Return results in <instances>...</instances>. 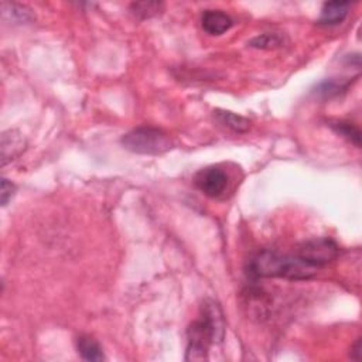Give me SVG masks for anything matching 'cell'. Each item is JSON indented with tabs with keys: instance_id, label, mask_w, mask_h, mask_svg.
Listing matches in <instances>:
<instances>
[{
	"instance_id": "6da1fadb",
	"label": "cell",
	"mask_w": 362,
	"mask_h": 362,
	"mask_svg": "<svg viewBox=\"0 0 362 362\" xmlns=\"http://www.w3.org/2000/svg\"><path fill=\"white\" fill-rule=\"evenodd\" d=\"M225 334V320L218 303L207 299L201 306L199 318L188 327L187 331V361L208 359L210 347L221 343Z\"/></svg>"
},
{
	"instance_id": "7a4b0ae2",
	"label": "cell",
	"mask_w": 362,
	"mask_h": 362,
	"mask_svg": "<svg viewBox=\"0 0 362 362\" xmlns=\"http://www.w3.org/2000/svg\"><path fill=\"white\" fill-rule=\"evenodd\" d=\"M320 270L304 262L297 255H283L265 249L254 255L247 266V273L254 279L281 277L289 280H307Z\"/></svg>"
},
{
	"instance_id": "3957f363",
	"label": "cell",
	"mask_w": 362,
	"mask_h": 362,
	"mask_svg": "<svg viewBox=\"0 0 362 362\" xmlns=\"http://www.w3.org/2000/svg\"><path fill=\"white\" fill-rule=\"evenodd\" d=\"M120 143L132 153L146 156L163 154L173 147L169 133L153 126H140L128 132L120 139Z\"/></svg>"
},
{
	"instance_id": "277c9868",
	"label": "cell",
	"mask_w": 362,
	"mask_h": 362,
	"mask_svg": "<svg viewBox=\"0 0 362 362\" xmlns=\"http://www.w3.org/2000/svg\"><path fill=\"white\" fill-rule=\"evenodd\" d=\"M340 254L338 245L330 238H313L304 240L296 249V255L308 265L321 270L333 263Z\"/></svg>"
},
{
	"instance_id": "5b68a950",
	"label": "cell",
	"mask_w": 362,
	"mask_h": 362,
	"mask_svg": "<svg viewBox=\"0 0 362 362\" xmlns=\"http://www.w3.org/2000/svg\"><path fill=\"white\" fill-rule=\"evenodd\" d=\"M194 183L197 188L207 197L220 198L228 188L229 177L221 167L210 166L195 174Z\"/></svg>"
},
{
	"instance_id": "8992f818",
	"label": "cell",
	"mask_w": 362,
	"mask_h": 362,
	"mask_svg": "<svg viewBox=\"0 0 362 362\" xmlns=\"http://www.w3.org/2000/svg\"><path fill=\"white\" fill-rule=\"evenodd\" d=\"M27 147V142L24 136L16 131L10 129L3 132L2 135V166L16 160Z\"/></svg>"
},
{
	"instance_id": "52a82bcc",
	"label": "cell",
	"mask_w": 362,
	"mask_h": 362,
	"mask_svg": "<svg viewBox=\"0 0 362 362\" xmlns=\"http://www.w3.org/2000/svg\"><path fill=\"white\" fill-rule=\"evenodd\" d=\"M201 26L210 35H221L233 26V20L222 10H206L201 17Z\"/></svg>"
},
{
	"instance_id": "ba28073f",
	"label": "cell",
	"mask_w": 362,
	"mask_h": 362,
	"mask_svg": "<svg viewBox=\"0 0 362 362\" xmlns=\"http://www.w3.org/2000/svg\"><path fill=\"white\" fill-rule=\"evenodd\" d=\"M349 9V2H327L323 5V9H321V15L317 24L323 27L338 26L347 19Z\"/></svg>"
},
{
	"instance_id": "9c48e42d",
	"label": "cell",
	"mask_w": 362,
	"mask_h": 362,
	"mask_svg": "<svg viewBox=\"0 0 362 362\" xmlns=\"http://www.w3.org/2000/svg\"><path fill=\"white\" fill-rule=\"evenodd\" d=\"M213 116L220 126L229 129L235 133H245L251 129V120L238 113L224 110V109H215L213 112Z\"/></svg>"
},
{
	"instance_id": "30bf717a",
	"label": "cell",
	"mask_w": 362,
	"mask_h": 362,
	"mask_svg": "<svg viewBox=\"0 0 362 362\" xmlns=\"http://www.w3.org/2000/svg\"><path fill=\"white\" fill-rule=\"evenodd\" d=\"M351 85L349 79L344 78H327L324 81H321L314 90L313 94L318 99H331L338 97L340 94L345 92Z\"/></svg>"
},
{
	"instance_id": "8fae6325",
	"label": "cell",
	"mask_w": 362,
	"mask_h": 362,
	"mask_svg": "<svg viewBox=\"0 0 362 362\" xmlns=\"http://www.w3.org/2000/svg\"><path fill=\"white\" fill-rule=\"evenodd\" d=\"M76 349L78 354L81 355V358L84 361H90V362H101L105 359L102 347L99 345V343L91 337V336H81L76 338Z\"/></svg>"
},
{
	"instance_id": "7c38bea8",
	"label": "cell",
	"mask_w": 362,
	"mask_h": 362,
	"mask_svg": "<svg viewBox=\"0 0 362 362\" xmlns=\"http://www.w3.org/2000/svg\"><path fill=\"white\" fill-rule=\"evenodd\" d=\"M2 10H3V17L9 19L15 24H27L35 19L33 10L28 9L27 6H22L16 3H2Z\"/></svg>"
},
{
	"instance_id": "4fadbf2b",
	"label": "cell",
	"mask_w": 362,
	"mask_h": 362,
	"mask_svg": "<svg viewBox=\"0 0 362 362\" xmlns=\"http://www.w3.org/2000/svg\"><path fill=\"white\" fill-rule=\"evenodd\" d=\"M283 44H285V35H281L280 33H265L252 38L248 43L249 47L258 50H274V49H280Z\"/></svg>"
},
{
	"instance_id": "5bb4252c",
	"label": "cell",
	"mask_w": 362,
	"mask_h": 362,
	"mask_svg": "<svg viewBox=\"0 0 362 362\" xmlns=\"http://www.w3.org/2000/svg\"><path fill=\"white\" fill-rule=\"evenodd\" d=\"M165 5L160 2H136L131 5V12L135 17L140 20H146L150 17L157 16L160 12L163 10Z\"/></svg>"
},
{
	"instance_id": "9a60e30c",
	"label": "cell",
	"mask_w": 362,
	"mask_h": 362,
	"mask_svg": "<svg viewBox=\"0 0 362 362\" xmlns=\"http://www.w3.org/2000/svg\"><path fill=\"white\" fill-rule=\"evenodd\" d=\"M331 128L343 138H345L348 142L355 145L356 147L361 146V132L359 129L349 122H334L331 124Z\"/></svg>"
},
{
	"instance_id": "2e32d148",
	"label": "cell",
	"mask_w": 362,
	"mask_h": 362,
	"mask_svg": "<svg viewBox=\"0 0 362 362\" xmlns=\"http://www.w3.org/2000/svg\"><path fill=\"white\" fill-rule=\"evenodd\" d=\"M0 191H2L0 192V195H2V206L6 207L16 192V186L8 179H2V190Z\"/></svg>"
},
{
	"instance_id": "e0dca14e",
	"label": "cell",
	"mask_w": 362,
	"mask_h": 362,
	"mask_svg": "<svg viewBox=\"0 0 362 362\" xmlns=\"http://www.w3.org/2000/svg\"><path fill=\"white\" fill-rule=\"evenodd\" d=\"M362 344H361V338H358L356 341H355V344L352 345V348H351V358L352 359H355V361H359L361 358H362Z\"/></svg>"
}]
</instances>
